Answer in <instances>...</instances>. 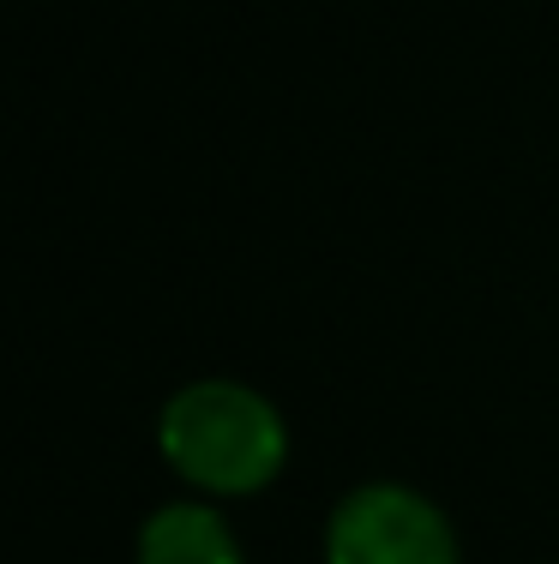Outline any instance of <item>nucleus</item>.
I'll use <instances>...</instances> for the list:
<instances>
[{"label": "nucleus", "mask_w": 559, "mask_h": 564, "mask_svg": "<svg viewBox=\"0 0 559 564\" xmlns=\"http://www.w3.org/2000/svg\"><path fill=\"white\" fill-rule=\"evenodd\" d=\"M132 564H247V546L211 499H169L139 522Z\"/></svg>", "instance_id": "3"}, {"label": "nucleus", "mask_w": 559, "mask_h": 564, "mask_svg": "<svg viewBox=\"0 0 559 564\" xmlns=\"http://www.w3.org/2000/svg\"><path fill=\"white\" fill-rule=\"evenodd\" d=\"M325 564H463L445 505L404 480H362L325 517Z\"/></svg>", "instance_id": "2"}, {"label": "nucleus", "mask_w": 559, "mask_h": 564, "mask_svg": "<svg viewBox=\"0 0 559 564\" xmlns=\"http://www.w3.org/2000/svg\"><path fill=\"white\" fill-rule=\"evenodd\" d=\"M157 456L193 499H259L289 468V421L247 379H193L157 409Z\"/></svg>", "instance_id": "1"}]
</instances>
